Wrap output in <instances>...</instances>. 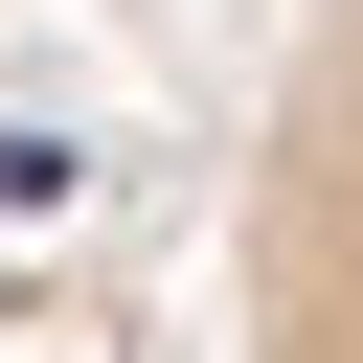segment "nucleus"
Here are the masks:
<instances>
[{
  "label": "nucleus",
  "mask_w": 363,
  "mask_h": 363,
  "mask_svg": "<svg viewBox=\"0 0 363 363\" xmlns=\"http://www.w3.org/2000/svg\"><path fill=\"white\" fill-rule=\"evenodd\" d=\"M250 363H363V0L295 23L250 159Z\"/></svg>",
  "instance_id": "1"
}]
</instances>
